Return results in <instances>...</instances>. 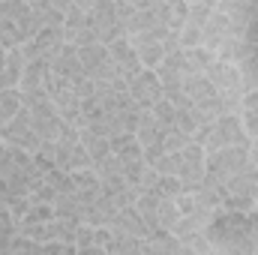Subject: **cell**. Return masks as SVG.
I'll list each match as a JSON object with an SVG mask.
<instances>
[{"mask_svg": "<svg viewBox=\"0 0 258 255\" xmlns=\"http://www.w3.org/2000/svg\"><path fill=\"white\" fill-rule=\"evenodd\" d=\"M213 252L249 255L258 243V210H225L219 207L204 228Z\"/></svg>", "mask_w": 258, "mask_h": 255, "instance_id": "cell-1", "label": "cell"}, {"mask_svg": "<svg viewBox=\"0 0 258 255\" xmlns=\"http://www.w3.org/2000/svg\"><path fill=\"white\" fill-rule=\"evenodd\" d=\"M225 210H252L258 201V168L249 162L246 168H240L237 174H231L225 183Z\"/></svg>", "mask_w": 258, "mask_h": 255, "instance_id": "cell-2", "label": "cell"}, {"mask_svg": "<svg viewBox=\"0 0 258 255\" xmlns=\"http://www.w3.org/2000/svg\"><path fill=\"white\" fill-rule=\"evenodd\" d=\"M249 165V144H231V147H216L207 150V174L225 183L231 174Z\"/></svg>", "mask_w": 258, "mask_h": 255, "instance_id": "cell-3", "label": "cell"}, {"mask_svg": "<svg viewBox=\"0 0 258 255\" xmlns=\"http://www.w3.org/2000/svg\"><path fill=\"white\" fill-rule=\"evenodd\" d=\"M78 60L84 75H90L93 81H111V78H120V69L114 63V57L108 54V45L96 42V45H81L78 48Z\"/></svg>", "mask_w": 258, "mask_h": 255, "instance_id": "cell-4", "label": "cell"}, {"mask_svg": "<svg viewBox=\"0 0 258 255\" xmlns=\"http://www.w3.org/2000/svg\"><path fill=\"white\" fill-rule=\"evenodd\" d=\"M0 138H3L6 144H15V147L30 150V153H36V150L42 147V135L33 129V123H30V111H27V108H21L12 120H6V123L0 126Z\"/></svg>", "mask_w": 258, "mask_h": 255, "instance_id": "cell-5", "label": "cell"}, {"mask_svg": "<svg viewBox=\"0 0 258 255\" xmlns=\"http://www.w3.org/2000/svg\"><path fill=\"white\" fill-rule=\"evenodd\" d=\"M231 144H249V135L243 129L240 114H222L210 123V135L204 150H216V147H231Z\"/></svg>", "mask_w": 258, "mask_h": 255, "instance_id": "cell-6", "label": "cell"}, {"mask_svg": "<svg viewBox=\"0 0 258 255\" xmlns=\"http://www.w3.org/2000/svg\"><path fill=\"white\" fill-rule=\"evenodd\" d=\"M165 132L168 129L153 117V111H141V120H138V129H135V141L141 144L144 162H153L156 156L165 153Z\"/></svg>", "mask_w": 258, "mask_h": 255, "instance_id": "cell-7", "label": "cell"}, {"mask_svg": "<svg viewBox=\"0 0 258 255\" xmlns=\"http://www.w3.org/2000/svg\"><path fill=\"white\" fill-rule=\"evenodd\" d=\"M174 174L180 177V183H195L207 174V150L201 144L189 141L186 147L174 150Z\"/></svg>", "mask_w": 258, "mask_h": 255, "instance_id": "cell-8", "label": "cell"}, {"mask_svg": "<svg viewBox=\"0 0 258 255\" xmlns=\"http://www.w3.org/2000/svg\"><path fill=\"white\" fill-rule=\"evenodd\" d=\"M63 39L66 42H72V45H78V48H81V45H96V42H99L90 12H84V9H78V6H72V9L66 12Z\"/></svg>", "mask_w": 258, "mask_h": 255, "instance_id": "cell-9", "label": "cell"}, {"mask_svg": "<svg viewBox=\"0 0 258 255\" xmlns=\"http://www.w3.org/2000/svg\"><path fill=\"white\" fill-rule=\"evenodd\" d=\"M63 27H42L36 36H30L27 42H21V51H24V57L27 60H51L57 51H60V45H63Z\"/></svg>", "mask_w": 258, "mask_h": 255, "instance_id": "cell-10", "label": "cell"}, {"mask_svg": "<svg viewBox=\"0 0 258 255\" xmlns=\"http://www.w3.org/2000/svg\"><path fill=\"white\" fill-rule=\"evenodd\" d=\"M129 96L138 108H153L159 99H162V81L156 78L153 69H141L132 81H129Z\"/></svg>", "mask_w": 258, "mask_h": 255, "instance_id": "cell-11", "label": "cell"}, {"mask_svg": "<svg viewBox=\"0 0 258 255\" xmlns=\"http://www.w3.org/2000/svg\"><path fill=\"white\" fill-rule=\"evenodd\" d=\"M126 36H129V45L135 48V54H138V60H141L144 69H156V66L162 63L165 48H162V39H159V36H153V33H147V30L126 33Z\"/></svg>", "mask_w": 258, "mask_h": 255, "instance_id": "cell-12", "label": "cell"}, {"mask_svg": "<svg viewBox=\"0 0 258 255\" xmlns=\"http://www.w3.org/2000/svg\"><path fill=\"white\" fill-rule=\"evenodd\" d=\"M108 54L114 57V63L120 69V78H126V81H132L144 69L141 60H138V54H135V48L129 45V36H117L114 42H108Z\"/></svg>", "mask_w": 258, "mask_h": 255, "instance_id": "cell-13", "label": "cell"}, {"mask_svg": "<svg viewBox=\"0 0 258 255\" xmlns=\"http://www.w3.org/2000/svg\"><path fill=\"white\" fill-rule=\"evenodd\" d=\"M228 33H231V21H228V15H225L222 9H213L210 18H207V24L201 27V45L210 48V51H219V45L225 42Z\"/></svg>", "mask_w": 258, "mask_h": 255, "instance_id": "cell-14", "label": "cell"}, {"mask_svg": "<svg viewBox=\"0 0 258 255\" xmlns=\"http://www.w3.org/2000/svg\"><path fill=\"white\" fill-rule=\"evenodd\" d=\"M156 78L162 81V87H180L183 84V75H186V60H183V48L174 51V54H165L162 63L153 69Z\"/></svg>", "mask_w": 258, "mask_h": 255, "instance_id": "cell-15", "label": "cell"}, {"mask_svg": "<svg viewBox=\"0 0 258 255\" xmlns=\"http://www.w3.org/2000/svg\"><path fill=\"white\" fill-rule=\"evenodd\" d=\"M207 78H210V84L222 93V90H243L240 87V75H237V63H228V60H213L210 69L204 72Z\"/></svg>", "mask_w": 258, "mask_h": 255, "instance_id": "cell-16", "label": "cell"}, {"mask_svg": "<svg viewBox=\"0 0 258 255\" xmlns=\"http://www.w3.org/2000/svg\"><path fill=\"white\" fill-rule=\"evenodd\" d=\"M51 69L66 78V81H72V78H78V75H84V69H81V60H78V45H72V42H63L60 45V51L48 60Z\"/></svg>", "mask_w": 258, "mask_h": 255, "instance_id": "cell-17", "label": "cell"}, {"mask_svg": "<svg viewBox=\"0 0 258 255\" xmlns=\"http://www.w3.org/2000/svg\"><path fill=\"white\" fill-rule=\"evenodd\" d=\"M213 213H216V210L195 207L192 213H183V216L177 219V225L171 228V234H174V237H180V240L192 237V234H198V231H204V228H207V222L213 219Z\"/></svg>", "mask_w": 258, "mask_h": 255, "instance_id": "cell-18", "label": "cell"}, {"mask_svg": "<svg viewBox=\"0 0 258 255\" xmlns=\"http://www.w3.org/2000/svg\"><path fill=\"white\" fill-rule=\"evenodd\" d=\"M135 210H138V216L144 219V225L150 228V234L162 231V228H159V195H156L153 189H141L138 192V198H135Z\"/></svg>", "mask_w": 258, "mask_h": 255, "instance_id": "cell-19", "label": "cell"}, {"mask_svg": "<svg viewBox=\"0 0 258 255\" xmlns=\"http://www.w3.org/2000/svg\"><path fill=\"white\" fill-rule=\"evenodd\" d=\"M111 228L126 231V234H135V237H150V228H147V225H144V219L138 216L135 204H126V207H120V210H117V216L111 219Z\"/></svg>", "mask_w": 258, "mask_h": 255, "instance_id": "cell-20", "label": "cell"}, {"mask_svg": "<svg viewBox=\"0 0 258 255\" xmlns=\"http://www.w3.org/2000/svg\"><path fill=\"white\" fill-rule=\"evenodd\" d=\"M48 69L51 63L48 60H27L24 63V72H21V84H18V90L21 93H27V90H39L42 84H45V75H48Z\"/></svg>", "mask_w": 258, "mask_h": 255, "instance_id": "cell-21", "label": "cell"}, {"mask_svg": "<svg viewBox=\"0 0 258 255\" xmlns=\"http://www.w3.org/2000/svg\"><path fill=\"white\" fill-rule=\"evenodd\" d=\"M255 48L243 39V36H237V33H228L225 36V42L219 45V51H216V57L219 60H228V63H237V60H243L246 54H252Z\"/></svg>", "mask_w": 258, "mask_h": 255, "instance_id": "cell-22", "label": "cell"}, {"mask_svg": "<svg viewBox=\"0 0 258 255\" xmlns=\"http://www.w3.org/2000/svg\"><path fill=\"white\" fill-rule=\"evenodd\" d=\"M54 216H63V219H75V222H84V207L78 201V192H57L54 198Z\"/></svg>", "mask_w": 258, "mask_h": 255, "instance_id": "cell-23", "label": "cell"}, {"mask_svg": "<svg viewBox=\"0 0 258 255\" xmlns=\"http://www.w3.org/2000/svg\"><path fill=\"white\" fill-rule=\"evenodd\" d=\"M27 6H30V12H33L45 27H63L66 12H60L51 0H27Z\"/></svg>", "mask_w": 258, "mask_h": 255, "instance_id": "cell-24", "label": "cell"}, {"mask_svg": "<svg viewBox=\"0 0 258 255\" xmlns=\"http://www.w3.org/2000/svg\"><path fill=\"white\" fill-rule=\"evenodd\" d=\"M141 240H144V237H135V234H126V231L111 228V240H108L105 252H111V255H135V252H141Z\"/></svg>", "mask_w": 258, "mask_h": 255, "instance_id": "cell-25", "label": "cell"}, {"mask_svg": "<svg viewBox=\"0 0 258 255\" xmlns=\"http://www.w3.org/2000/svg\"><path fill=\"white\" fill-rule=\"evenodd\" d=\"M183 60H186V72H198L204 75L210 63L216 60V51L204 48V45H195V48H183Z\"/></svg>", "mask_w": 258, "mask_h": 255, "instance_id": "cell-26", "label": "cell"}, {"mask_svg": "<svg viewBox=\"0 0 258 255\" xmlns=\"http://www.w3.org/2000/svg\"><path fill=\"white\" fill-rule=\"evenodd\" d=\"M78 132H81V144H84V150L90 153L93 162L102 159L105 153H111V141H108V135H99V132H93V129H78Z\"/></svg>", "mask_w": 258, "mask_h": 255, "instance_id": "cell-27", "label": "cell"}, {"mask_svg": "<svg viewBox=\"0 0 258 255\" xmlns=\"http://www.w3.org/2000/svg\"><path fill=\"white\" fill-rule=\"evenodd\" d=\"M24 108V99H21V90L18 87H0V120H12L18 111Z\"/></svg>", "mask_w": 258, "mask_h": 255, "instance_id": "cell-28", "label": "cell"}, {"mask_svg": "<svg viewBox=\"0 0 258 255\" xmlns=\"http://www.w3.org/2000/svg\"><path fill=\"white\" fill-rule=\"evenodd\" d=\"M237 75H240V87L243 93H252L258 90V54H246L243 60H237Z\"/></svg>", "mask_w": 258, "mask_h": 255, "instance_id": "cell-29", "label": "cell"}, {"mask_svg": "<svg viewBox=\"0 0 258 255\" xmlns=\"http://www.w3.org/2000/svg\"><path fill=\"white\" fill-rule=\"evenodd\" d=\"M240 120H243V129H246L249 141H252V138H258V90H252V93H246V96H243Z\"/></svg>", "mask_w": 258, "mask_h": 255, "instance_id": "cell-30", "label": "cell"}, {"mask_svg": "<svg viewBox=\"0 0 258 255\" xmlns=\"http://www.w3.org/2000/svg\"><path fill=\"white\" fill-rule=\"evenodd\" d=\"M93 171L99 174V180H102V183L123 177V165H120V156H117L114 150H111V153H105L102 159H96V162H93Z\"/></svg>", "mask_w": 258, "mask_h": 255, "instance_id": "cell-31", "label": "cell"}, {"mask_svg": "<svg viewBox=\"0 0 258 255\" xmlns=\"http://www.w3.org/2000/svg\"><path fill=\"white\" fill-rule=\"evenodd\" d=\"M54 219V204H45V201H30L21 225H33V222H51Z\"/></svg>", "mask_w": 258, "mask_h": 255, "instance_id": "cell-32", "label": "cell"}, {"mask_svg": "<svg viewBox=\"0 0 258 255\" xmlns=\"http://www.w3.org/2000/svg\"><path fill=\"white\" fill-rule=\"evenodd\" d=\"M180 219V210H177V201L174 198H159V228L162 231H171Z\"/></svg>", "mask_w": 258, "mask_h": 255, "instance_id": "cell-33", "label": "cell"}, {"mask_svg": "<svg viewBox=\"0 0 258 255\" xmlns=\"http://www.w3.org/2000/svg\"><path fill=\"white\" fill-rule=\"evenodd\" d=\"M147 111H153V117H156V120H159L165 129H174V126H177V105H171L165 96H162L153 108H147Z\"/></svg>", "mask_w": 258, "mask_h": 255, "instance_id": "cell-34", "label": "cell"}, {"mask_svg": "<svg viewBox=\"0 0 258 255\" xmlns=\"http://www.w3.org/2000/svg\"><path fill=\"white\" fill-rule=\"evenodd\" d=\"M21 42H24V36H21L18 24L9 21V18H0V45H3V48H15V45H21Z\"/></svg>", "mask_w": 258, "mask_h": 255, "instance_id": "cell-35", "label": "cell"}, {"mask_svg": "<svg viewBox=\"0 0 258 255\" xmlns=\"http://www.w3.org/2000/svg\"><path fill=\"white\" fill-rule=\"evenodd\" d=\"M153 192H156L159 198H177V195L183 192V183H180L177 174H159V183H156Z\"/></svg>", "mask_w": 258, "mask_h": 255, "instance_id": "cell-36", "label": "cell"}, {"mask_svg": "<svg viewBox=\"0 0 258 255\" xmlns=\"http://www.w3.org/2000/svg\"><path fill=\"white\" fill-rule=\"evenodd\" d=\"M93 234H96V225L78 222V228H75V249L78 252H93Z\"/></svg>", "mask_w": 258, "mask_h": 255, "instance_id": "cell-37", "label": "cell"}, {"mask_svg": "<svg viewBox=\"0 0 258 255\" xmlns=\"http://www.w3.org/2000/svg\"><path fill=\"white\" fill-rule=\"evenodd\" d=\"M189 141H192V135H189L186 129H180V126L168 129V132H165V153H174V150L186 147Z\"/></svg>", "mask_w": 258, "mask_h": 255, "instance_id": "cell-38", "label": "cell"}, {"mask_svg": "<svg viewBox=\"0 0 258 255\" xmlns=\"http://www.w3.org/2000/svg\"><path fill=\"white\" fill-rule=\"evenodd\" d=\"M177 39H180V48H195L201 45V27L192 21H183V27L177 30Z\"/></svg>", "mask_w": 258, "mask_h": 255, "instance_id": "cell-39", "label": "cell"}, {"mask_svg": "<svg viewBox=\"0 0 258 255\" xmlns=\"http://www.w3.org/2000/svg\"><path fill=\"white\" fill-rule=\"evenodd\" d=\"M27 9H30V6H27V0H0V18L18 21Z\"/></svg>", "mask_w": 258, "mask_h": 255, "instance_id": "cell-40", "label": "cell"}, {"mask_svg": "<svg viewBox=\"0 0 258 255\" xmlns=\"http://www.w3.org/2000/svg\"><path fill=\"white\" fill-rule=\"evenodd\" d=\"M183 246H186V252H195V255L213 252V246H210V240H207V234H204V231H198V234H192V237H186V240H183Z\"/></svg>", "mask_w": 258, "mask_h": 255, "instance_id": "cell-41", "label": "cell"}, {"mask_svg": "<svg viewBox=\"0 0 258 255\" xmlns=\"http://www.w3.org/2000/svg\"><path fill=\"white\" fill-rule=\"evenodd\" d=\"M72 87H75V93H78L81 99H87V96H93L96 81H93L90 75H78V78H72Z\"/></svg>", "mask_w": 258, "mask_h": 255, "instance_id": "cell-42", "label": "cell"}, {"mask_svg": "<svg viewBox=\"0 0 258 255\" xmlns=\"http://www.w3.org/2000/svg\"><path fill=\"white\" fill-rule=\"evenodd\" d=\"M156 183H159V171L153 165H144V171L138 177V189H156Z\"/></svg>", "mask_w": 258, "mask_h": 255, "instance_id": "cell-43", "label": "cell"}, {"mask_svg": "<svg viewBox=\"0 0 258 255\" xmlns=\"http://www.w3.org/2000/svg\"><path fill=\"white\" fill-rule=\"evenodd\" d=\"M147 165H153L159 174H174V153H162V156H156V159L147 162Z\"/></svg>", "mask_w": 258, "mask_h": 255, "instance_id": "cell-44", "label": "cell"}, {"mask_svg": "<svg viewBox=\"0 0 258 255\" xmlns=\"http://www.w3.org/2000/svg\"><path fill=\"white\" fill-rule=\"evenodd\" d=\"M249 162L258 168V138H252V141H249Z\"/></svg>", "mask_w": 258, "mask_h": 255, "instance_id": "cell-45", "label": "cell"}, {"mask_svg": "<svg viewBox=\"0 0 258 255\" xmlns=\"http://www.w3.org/2000/svg\"><path fill=\"white\" fill-rule=\"evenodd\" d=\"M153 3H156V0H129V6H132V9H150Z\"/></svg>", "mask_w": 258, "mask_h": 255, "instance_id": "cell-46", "label": "cell"}, {"mask_svg": "<svg viewBox=\"0 0 258 255\" xmlns=\"http://www.w3.org/2000/svg\"><path fill=\"white\" fill-rule=\"evenodd\" d=\"M72 6H78V9H84V12H90V9H93V0H72Z\"/></svg>", "mask_w": 258, "mask_h": 255, "instance_id": "cell-47", "label": "cell"}, {"mask_svg": "<svg viewBox=\"0 0 258 255\" xmlns=\"http://www.w3.org/2000/svg\"><path fill=\"white\" fill-rule=\"evenodd\" d=\"M186 3H189V6H195V3H201V6H216L219 0H186Z\"/></svg>", "mask_w": 258, "mask_h": 255, "instance_id": "cell-48", "label": "cell"}, {"mask_svg": "<svg viewBox=\"0 0 258 255\" xmlns=\"http://www.w3.org/2000/svg\"><path fill=\"white\" fill-rule=\"evenodd\" d=\"M3 63H6V48L0 45V69H3Z\"/></svg>", "mask_w": 258, "mask_h": 255, "instance_id": "cell-49", "label": "cell"}, {"mask_svg": "<svg viewBox=\"0 0 258 255\" xmlns=\"http://www.w3.org/2000/svg\"><path fill=\"white\" fill-rule=\"evenodd\" d=\"M252 210H258V201H255V207H252Z\"/></svg>", "mask_w": 258, "mask_h": 255, "instance_id": "cell-50", "label": "cell"}, {"mask_svg": "<svg viewBox=\"0 0 258 255\" xmlns=\"http://www.w3.org/2000/svg\"><path fill=\"white\" fill-rule=\"evenodd\" d=\"M255 54H258V48H255Z\"/></svg>", "mask_w": 258, "mask_h": 255, "instance_id": "cell-51", "label": "cell"}]
</instances>
